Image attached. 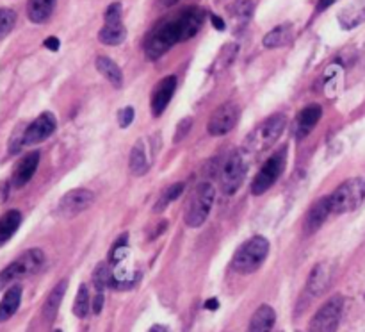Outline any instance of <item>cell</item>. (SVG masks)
I'll list each match as a JSON object with an SVG mask.
<instances>
[{
    "instance_id": "cell-27",
    "label": "cell",
    "mask_w": 365,
    "mask_h": 332,
    "mask_svg": "<svg viewBox=\"0 0 365 332\" xmlns=\"http://www.w3.org/2000/svg\"><path fill=\"white\" fill-rule=\"evenodd\" d=\"M21 223V214L20 211H7L0 216V245H4L6 241H9L11 236L18 231Z\"/></svg>"
},
{
    "instance_id": "cell-14",
    "label": "cell",
    "mask_w": 365,
    "mask_h": 332,
    "mask_svg": "<svg viewBox=\"0 0 365 332\" xmlns=\"http://www.w3.org/2000/svg\"><path fill=\"white\" fill-rule=\"evenodd\" d=\"M203 20H205V11L202 7H185L182 13L177 14V24L178 31H180V41H187L192 36L198 34V31L202 29Z\"/></svg>"
},
{
    "instance_id": "cell-26",
    "label": "cell",
    "mask_w": 365,
    "mask_h": 332,
    "mask_svg": "<svg viewBox=\"0 0 365 332\" xmlns=\"http://www.w3.org/2000/svg\"><path fill=\"white\" fill-rule=\"evenodd\" d=\"M96 70H98L110 84L116 86V88H120V86L123 84V74H121L120 66H118L113 59H109V57H96Z\"/></svg>"
},
{
    "instance_id": "cell-36",
    "label": "cell",
    "mask_w": 365,
    "mask_h": 332,
    "mask_svg": "<svg viewBox=\"0 0 365 332\" xmlns=\"http://www.w3.org/2000/svg\"><path fill=\"white\" fill-rule=\"evenodd\" d=\"M45 46L48 50H53V52H56V50H59V39H57L56 36H50V38L45 39Z\"/></svg>"
},
{
    "instance_id": "cell-3",
    "label": "cell",
    "mask_w": 365,
    "mask_h": 332,
    "mask_svg": "<svg viewBox=\"0 0 365 332\" xmlns=\"http://www.w3.org/2000/svg\"><path fill=\"white\" fill-rule=\"evenodd\" d=\"M365 200V178L355 177L342 182L337 189L330 195V206L334 214L351 213L359 209Z\"/></svg>"
},
{
    "instance_id": "cell-39",
    "label": "cell",
    "mask_w": 365,
    "mask_h": 332,
    "mask_svg": "<svg viewBox=\"0 0 365 332\" xmlns=\"http://www.w3.org/2000/svg\"><path fill=\"white\" fill-rule=\"evenodd\" d=\"M217 307H220V302H217V298H209L205 302V309L209 311H216Z\"/></svg>"
},
{
    "instance_id": "cell-18",
    "label": "cell",
    "mask_w": 365,
    "mask_h": 332,
    "mask_svg": "<svg viewBox=\"0 0 365 332\" xmlns=\"http://www.w3.org/2000/svg\"><path fill=\"white\" fill-rule=\"evenodd\" d=\"M38 164H39L38 150L29 152L27 156L21 157V161L16 164V168H14L13 177H11V182H13L14 188H24V186L34 177L36 170H38Z\"/></svg>"
},
{
    "instance_id": "cell-2",
    "label": "cell",
    "mask_w": 365,
    "mask_h": 332,
    "mask_svg": "<svg viewBox=\"0 0 365 332\" xmlns=\"http://www.w3.org/2000/svg\"><path fill=\"white\" fill-rule=\"evenodd\" d=\"M178 41H180V31H178L177 16L166 18L148 32L145 39V52L150 59H159Z\"/></svg>"
},
{
    "instance_id": "cell-28",
    "label": "cell",
    "mask_w": 365,
    "mask_h": 332,
    "mask_svg": "<svg viewBox=\"0 0 365 332\" xmlns=\"http://www.w3.org/2000/svg\"><path fill=\"white\" fill-rule=\"evenodd\" d=\"M291 25H278V27H274L273 31L264 36L262 43L266 49H278V46H284L291 39Z\"/></svg>"
},
{
    "instance_id": "cell-33",
    "label": "cell",
    "mask_w": 365,
    "mask_h": 332,
    "mask_svg": "<svg viewBox=\"0 0 365 332\" xmlns=\"http://www.w3.org/2000/svg\"><path fill=\"white\" fill-rule=\"evenodd\" d=\"M118 121H120V127H128V125L134 121V109H132V107H123V109L118 113Z\"/></svg>"
},
{
    "instance_id": "cell-19",
    "label": "cell",
    "mask_w": 365,
    "mask_h": 332,
    "mask_svg": "<svg viewBox=\"0 0 365 332\" xmlns=\"http://www.w3.org/2000/svg\"><path fill=\"white\" fill-rule=\"evenodd\" d=\"M331 281V268L328 263H319L309 275V282H307V293L312 296L323 295L324 289L328 288Z\"/></svg>"
},
{
    "instance_id": "cell-31",
    "label": "cell",
    "mask_w": 365,
    "mask_h": 332,
    "mask_svg": "<svg viewBox=\"0 0 365 332\" xmlns=\"http://www.w3.org/2000/svg\"><path fill=\"white\" fill-rule=\"evenodd\" d=\"M16 24V13L9 7H0V39L6 38Z\"/></svg>"
},
{
    "instance_id": "cell-35",
    "label": "cell",
    "mask_w": 365,
    "mask_h": 332,
    "mask_svg": "<svg viewBox=\"0 0 365 332\" xmlns=\"http://www.w3.org/2000/svg\"><path fill=\"white\" fill-rule=\"evenodd\" d=\"M102 309H103V293L96 291L95 302H93V313L100 314V313H102Z\"/></svg>"
},
{
    "instance_id": "cell-13",
    "label": "cell",
    "mask_w": 365,
    "mask_h": 332,
    "mask_svg": "<svg viewBox=\"0 0 365 332\" xmlns=\"http://www.w3.org/2000/svg\"><path fill=\"white\" fill-rule=\"evenodd\" d=\"M57 120L52 113H41L27 129H25L24 136H21V145H36V143L45 141L52 132L56 131Z\"/></svg>"
},
{
    "instance_id": "cell-32",
    "label": "cell",
    "mask_w": 365,
    "mask_h": 332,
    "mask_svg": "<svg viewBox=\"0 0 365 332\" xmlns=\"http://www.w3.org/2000/svg\"><path fill=\"white\" fill-rule=\"evenodd\" d=\"M184 189H185L184 182H177V184L170 186V188H168L166 191H164V195H163V198H160V202L157 203V211H163L164 206H168V203L175 202V200H177L178 196H180L182 193H184Z\"/></svg>"
},
{
    "instance_id": "cell-23",
    "label": "cell",
    "mask_w": 365,
    "mask_h": 332,
    "mask_svg": "<svg viewBox=\"0 0 365 332\" xmlns=\"http://www.w3.org/2000/svg\"><path fill=\"white\" fill-rule=\"evenodd\" d=\"M66 284H68L66 281H61L59 284L50 291L48 298L45 300V306H43L41 314H43V320H45L46 323L53 321V318L57 316V311H59L61 302H63L64 293H66Z\"/></svg>"
},
{
    "instance_id": "cell-25",
    "label": "cell",
    "mask_w": 365,
    "mask_h": 332,
    "mask_svg": "<svg viewBox=\"0 0 365 332\" xmlns=\"http://www.w3.org/2000/svg\"><path fill=\"white\" fill-rule=\"evenodd\" d=\"M339 20L344 29H353L356 25H360L365 21V0H355V2L349 4L341 14H339Z\"/></svg>"
},
{
    "instance_id": "cell-12",
    "label": "cell",
    "mask_w": 365,
    "mask_h": 332,
    "mask_svg": "<svg viewBox=\"0 0 365 332\" xmlns=\"http://www.w3.org/2000/svg\"><path fill=\"white\" fill-rule=\"evenodd\" d=\"M241 111L235 104H223L214 111L210 116L209 124H207V131L210 136H225L237 125Z\"/></svg>"
},
{
    "instance_id": "cell-29",
    "label": "cell",
    "mask_w": 365,
    "mask_h": 332,
    "mask_svg": "<svg viewBox=\"0 0 365 332\" xmlns=\"http://www.w3.org/2000/svg\"><path fill=\"white\" fill-rule=\"evenodd\" d=\"M89 307H91V303H89L88 286L81 284V288H78V291H77V296H75V303H73L75 316L86 318L89 313Z\"/></svg>"
},
{
    "instance_id": "cell-11",
    "label": "cell",
    "mask_w": 365,
    "mask_h": 332,
    "mask_svg": "<svg viewBox=\"0 0 365 332\" xmlns=\"http://www.w3.org/2000/svg\"><path fill=\"white\" fill-rule=\"evenodd\" d=\"M93 202H95L93 191L84 188L71 189V191H68L66 195L59 200V203H57V216L73 218L77 216V214L84 213L86 209H89Z\"/></svg>"
},
{
    "instance_id": "cell-21",
    "label": "cell",
    "mask_w": 365,
    "mask_h": 332,
    "mask_svg": "<svg viewBox=\"0 0 365 332\" xmlns=\"http://www.w3.org/2000/svg\"><path fill=\"white\" fill-rule=\"evenodd\" d=\"M274 321H277V313H274L273 307L264 303L253 313L246 332H271L274 327Z\"/></svg>"
},
{
    "instance_id": "cell-5",
    "label": "cell",
    "mask_w": 365,
    "mask_h": 332,
    "mask_svg": "<svg viewBox=\"0 0 365 332\" xmlns=\"http://www.w3.org/2000/svg\"><path fill=\"white\" fill-rule=\"evenodd\" d=\"M287 127V116L285 114H273L267 120H264L252 134L246 139V149L250 152H262L269 149L274 141L282 136L284 129Z\"/></svg>"
},
{
    "instance_id": "cell-42",
    "label": "cell",
    "mask_w": 365,
    "mask_h": 332,
    "mask_svg": "<svg viewBox=\"0 0 365 332\" xmlns=\"http://www.w3.org/2000/svg\"><path fill=\"white\" fill-rule=\"evenodd\" d=\"M56 332H61V331H56Z\"/></svg>"
},
{
    "instance_id": "cell-6",
    "label": "cell",
    "mask_w": 365,
    "mask_h": 332,
    "mask_svg": "<svg viewBox=\"0 0 365 332\" xmlns=\"http://www.w3.org/2000/svg\"><path fill=\"white\" fill-rule=\"evenodd\" d=\"M214 196H216V191H214V186L210 182H202V184L196 186L195 193L189 200L187 211H185L187 227H202L203 221L209 216L210 209H212Z\"/></svg>"
},
{
    "instance_id": "cell-17",
    "label": "cell",
    "mask_w": 365,
    "mask_h": 332,
    "mask_svg": "<svg viewBox=\"0 0 365 332\" xmlns=\"http://www.w3.org/2000/svg\"><path fill=\"white\" fill-rule=\"evenodd\" d=\"M150 143H152V139L150 138L139 139V141L134 145V149H132L128 166H130V171L134 175H145L146 171L150 170V166H152L153 152H150V150L153 149L150 146Z\"/></svg>"
},
{
    "instance_id": "cell-24",
    "label": "cell",
    "mask_w": 365,
    "mask_h": 332,
    "mask_svg": "<svg viewBox=\"0 0 365 332\" xmlns=\"http://www.w3.org/2000/svg\"><path fill=\"white\" fill-rule=\"evenodd\" d=\"M21 302V288L18 284L11 286L4 295L2 302H0V323L9 320L14 313L18 311Z\"/></svg>"
},
{
    "instance_id": "cell-15",
    "label": "cell",
    "mask_w": 365,
    "mask_h": 332,
    "mask_svg": "<svg viewBox=\"0 0 365 332\" xmlns=\"http://www.w3.org/2000/svg\"><path fill=\"white\" fill-rule=\"evenodd\" d=\"M321 116H323V107L319 104H312V106H307L299 111V114L294 120V136L298 139L307 138L310 132L316 129V125L319 124Z\"/></svg>"
},
{
    "instance_id": "cell-22",
    "label": "cell",
    "mask_w": 365,
    "mask_h": 332,
    "mask_svg": "<svg viewBox=\"0 0 365 332\" xmlns=\"http://www.w3.org/2000/svg\"><path fill=\"white\" fill-rule=\"evenodd\" d=\"M57 0H27V16L32 24H43L52 16Z\"/></svg>"
},
{
    "instance_id": "cell-20",
    "label": "cell",
    "mask_w": 365,
    "mask_h": 332,
    "mask_svg": "<svg viewBox=\"0 0 365 332\" xmlns=\"http://www.w3.org/2000/svg\"><path fill=\"white\" fill-rule=\"evenodd\" d=\"M331 206H330V196H324V198L317 200L312 206V209L309 211L305 218V231L307 232H316L321 225L327 221V218L330 216Z\"/></svg>"
},
{
    "instance_id": "cell-16",
    "label": "cell",
    "mask_w": 365,
    "mask_h": 332,
    "mask_svg": "<svg viewBox=\"0 0 365 332\" xmlns=\"http://www.w3.org/2000/svg\"><path fill=\"white\" fill-rule=\"evenodd\" d=\"M177 89V77L175 75H168L164 77L159 84L155 86L152 95V114L153 116H160L164 109L168 107L170 100L173 99V93Z\"/></svg>"
},
{
    "instance_id": "cell-38",
    "label": "cell",
    "mask_w": 365,
    "mask_h": 332,
    "mask_svg": "<svg viewBox=\"0 0 365 332\" xmlns=\"http://www.w3.org/2000/svg\"><path fill=\"white\" fill-rule=\"evenodd\" d=\"M210 20H212V25L217 29V31H223V29H225V21L221 20V18L217 16V14H212V16H210Z\"/></svg>"
},
{
    "instance_id": "cell-37",
    "label": "cell",
    "mask_w": 365,
    "mask_h": 332,
    "mask_svg": "<svg viewBox=\"0 0 365 332\" xmlns=\"http://www.w3.org/2000/svg\"><path fill=\"white\" fill-rule=\"evenodd\" d=\"M335 2H337V0H319V2H317V13H323L328 7L334 6Z\"/></svg>"
},
{
    "instance_id": "cell-41",
    "label": "cell",
    "mask_w": 365,
    "mask_h": 332,
    "mask_svg": "<svg viewBox=\"0 0 365 332\" xmlns=\"http://www.w3.org/2000/svg\"><path fill=\"white\" fill-rule=\"evenodd\" d=\"M160 4H163V6H173V4H177L178 0H159Z\"/></svg>"
},
{
    "instance_id": "cell-34",
    "label": "cell",
    "mask_w": 365,
    "mask_h": 332,
    "mask_svg": "<svg viewBox=\"0 0 365 332\" xmlns=\"http://www.w3.org/2000/svg\"><path fill=\"white\" fill-rule=\"evenodd\" d=\"M191 125H192L191 118H185V120H182L180 124H178L177 132H175V141L178 143L182 138H185V136H187V132H189V129H191Z\"/></svg>"
},
{
    "instance_id": "cell-9",
    "label": "cell",
    "mask_w": 365,
    "mask_h": 332,
    "mask_svg": "<svg viewBox=\"0 0 365 332\" xmlns=\"http://www.w3.org/2000/svg\"><path fill=\"white\" fill-rule=\"evenodd\" d=\"M246 177V163L241 152L230 154L220 171V186L225 195H234Z\"/></svg>"
},
{
    "instance_id": "cell-4",
    "label": "cell",
    "mask_w": 365,
    "mask_h": 332,
    "mask_svg": "<svg viewBox=\"0 0 365 332\" xmlns=\"http://www.w3.org/2000/svg\"><path fill=\"white\" fill-rule=\"evenodd\" d=\"M43 264H45V253H43V250H27V252L21 253L18 259H14L9 266L4 268V270L0 271V289L13 284L18 278H25L29 277V275H34L36 271L41 270Z\"/></svg>"
},
{
    "instance_id": "cell-1",
    "label": "cell",
    "mask_w": 365,
    "mask_h": 332,
    "mask_svg": "<svg viewBox=\"0 0 365 332\" xmlns=\"http://www.w3.org/2000/svg\"><path fill=\"white\" fill-rule=\"evenodd\" d=\"M267 253H269V241L264 236H253L252 239L239 246L232 259V268L242 275L253 273L262 266Z\"/></svg>"
},
{
    "instance_id": "cell-8",
    "label": "cell",
    "mask_w": 365,
    "mask_h": 332,
    "mask_svg": "<svg viewBox=\"0 0 365 332\" xmlns=\"http://www.w3.org/2000/svg\"><path fill=\"white\" fill-rule=\"evenodd\" d=\"M342 307H344V298L341 295L327 300L314 314L309 332H337L342 318Z\"/></svg>"
},
{
    "instance_id": "cell-10",
    "label": "cell",
    "mask_w": 365,
    "mask_h": 332,
    "mask_svg": "<svg viewBox=\"0 0 365 332\" xmlns=\"http://www.w3.org/2000/svg\"><path fill=\"white\" fill-rule=\"evenodd\" d=\"M106 24L100 29L98 39L106 45H120L127 38V29L121 21V4L114 2L106 11Z\"/></svg>"
},
{
    "instance_id": "cell-30",
    "label": "cell",
    "mask_w": 365,
    "mask_h": 332,
    "mask_svg": "<svg viewBox=\"0 0 365 332\" xmlns=\"http://www.w3.org/2000/svg\"><path fill=\"white\" fill-rule=\"evenodd\" d=\"M110 270L109 266H107L106 263H100L98 266L95 268V271H93V284H95L96 291L103 293L106 291V288L109 286L110 282Z\"/></svg>"
},
{
    "instance_id": "cell-40",
    "label": "cell",
    "mask_w": 365,
    "mask_h": 332,
    "mask_svg": "<svg viewBox=\"0 0 365 332\" xmlns=\"http://www.w3.org/2000/svg\"><path fill=\"white\" fill-rule=\"evenodd\" d=\"M148 332H170V331H168L166 327H163V325H153Z\"/></svg>"
},
{
    "instance_id": "cell-7",
    "label": "cell",
    "mask_w": 365,
    "mask_h": 332,
    "mask_svg": "<svg viewBox=\"0 0 365 332\" xmlns=\"http://www.w3.org/2000/svg\"><path fill=\"white\" fill-rule=\"evenodd\" d=\"M285 163H287V149H280L269 157V159L264 163V166L260 168L259 173L255 175L252 182V193L253 195H264L274 182L280 178L282 171H284Z\"/></svg>"
}]
</instances>
